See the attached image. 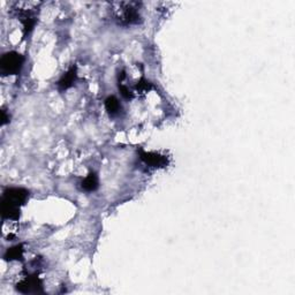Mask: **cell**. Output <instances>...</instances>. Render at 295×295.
<instances>
[{
	"label": "cell",
	"mask_w": 295,
	"mask_h": 295,
	"mask_svg": "<svg viewBox=\"0 0 295 295\" xmlns=\"http://www.w3.org/2000/svg\"><path fill=\"white\" fill-rule=\"evenodd\" d=\"M18 290L22 293H39L42 284L37 277H27L18 285Z\"/></svg>",
	"instance_id": "obj_4"
},
{
	"label": "cell",
	"mask_w": 295,
	"mask_h": 295,
	"mask_svg": "<svg viewBox=\"0 0 295 295\" xmlns=\"http://www.w3.org/2000/svg\"><path fill=\"white\" fill-rule=\"evenodd\" d=\"M81 187L86 192H94L98 188V176L96 173L90 172L86 178L82 180Z\"/></svg>",
	"instance_id": "obj_7"
},
{
	"label": "cell",
	"mask_w": 295,
	"mask_h": 295,
	"mask_svg": "<svg viewBox=\"0 0 295 295\" xmlns=\"http://www.w3.org/2000/svg\"><path fill=\"white\" fill-rule=\"evenodd\" d=\"M22 252H24V249H22L21 246H16L14 248L8 249L7 252H6L5 258L6 260H20L22 257Z\"/></svg>",
	"instance_id": "obj_9"
},
{
	"label": "cell",
	"mask_w": 295,
	"mask_h": 295,
	"mask_svg": "<svg viewBox=\"0 0 295 295\" xmlns=\"http://www.w3.org/2000/svg\"><path fill=\"white\" fill-rule=\"evenodd\" d=\"M29 193L22 188H8L2 196L1 211L2 217L18 219L20 217V206L27 201Z\"/></svg>",
	"instance_id": "obj_1"
},
{
	"label": "cell",
	"mask_w": 295,
	"mask_h": 295,
	"mask_svg": "<svg viewBox=\"0 0 295 295\" xmlns=\"http://www.w3.org/2000/svg\"><path fill=\"white\" fill-rule=\"evenodd\" d=\"M105 109H106V111L111 116H117V114H119L121 110V104L116 97L111 96L105 100Z\"/></svg>",
	"instance_id": "obj_8"
},
{
	"label": "cell",
	"mask_w": 295,
	"mask_h": 295,
	"mask_svg": "<svg viewBox=\"0 0 295 295\" xmlns=\"http://www.w3.org/2000/svg\"><path fill=\"white\" fill-rule=\"evenodd\" d=\"M134 4H120V9L117 14V19L119 20L121 24L124 25H134L139 24L140 14L135 7H133Z\"/></svg>",
	"instance_id": "obj_3"
},
{
	"label": "cell",
	"mask_w": 295,
	"mask_h": 295,
	"mask_svg": "<svg viewBox=\"0 0 295 295\" xmlns=\"http://www.w3.org/2000/svg\"><path fill=\"white\" fill-rule=\"evenodd\" d=\"M25 58L16 52H8L0 59V72L2 75H14L21 71Z\"/></svg>",
	"instance_id": "obj_2"
},
{
	"label": "cell",
	"mask_w": 295,
	"mask_h": 295,
	"mask_svg": "<svg viewBox=\"0 0 295 295\" xmlns=\"http://www.w3.org/2000/svg\"><path fill=\"white\" fill-rule=\"evenodd\" d=\"M76 67L73 66L70 68V71L62 76L58 82V87L60 90H66L68 88H71L74 84L75 80H76Z\"/></svg>",
	"instance_id": "obj_6"
},
{
	"label": "cell",
	"mask_w": 295,
	"mask_h": 295,
	"mask_svg": "<svg viewBox=\"0 0 295 295\" xmlns=\"http://www.w3.org/2000/svg\"><path fill=\"white\" fill-rule=\"evenodd\" d=\"M141 159H142L147 165L151 167H163L167 164V160L165 157L151 152L141 151Z\"/></svg>",
	"instance_id": "obj_5"
}]
</instances>
